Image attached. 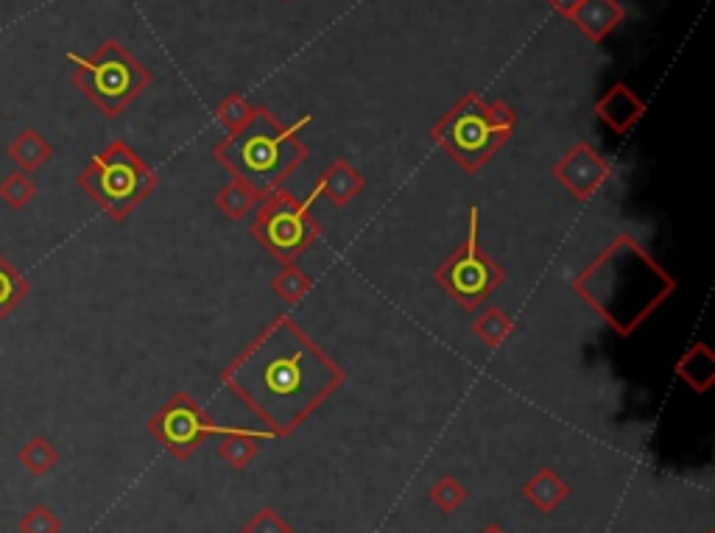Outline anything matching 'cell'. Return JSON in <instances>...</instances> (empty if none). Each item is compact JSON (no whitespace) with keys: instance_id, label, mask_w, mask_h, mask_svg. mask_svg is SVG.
<instances>
[{"instance_id":"cell-7","label":"cell","mask_w":715,"mask_h":533,"mask_svg":"<svg viewBox=\"0 0 715 533\" xmlns=\"http://www.w3.org/2000/svg\"><path fill=\"white\" fill-rule=\"evenodd\" d=\"M252 232L274 257L294 263L319 241L321 226L310 215L308 201H299L297 196L285 193V190H274L261 199Z\"/></svg>"},{"instance_id":"cell-20","label":"cell","mask_w":715,"mask_h":533,"mask_svg":"<svg viewBox=\"0 0 715 533\" xmlns=\"http://www.w3.org/2000/svg\"><path fill=\"white\" fill-rule=\"evenodd\" d=\"M37 196V182L31 179V174L25 170H12V174L0 182V201L9 207V210L20 212L34 201Z\"/></svg>"},{"instance_id":"cell-21","label":"cell","mask_w":715,"mask_h":533,"mask_svg":"<svg viewBox=\"0 0 715 533\" xmlns=\"http://www.w3.org/2000/svg\"><path fill=\"white\" fill-rule=\"evenodd\" d=\"M272 288L277 291V297L283 299L285 304H297L308 297L310 291V277L299 271L294 263H285L283 271L272 279Z\"/></svg>"},{"instance_id":"cell-11","label":"cell","mask_w":715,"mask_h":533,"mask_svg":"<svg viewBox=\"0 0 715 533\" xmlns=\"http://www.w3.org/2000/svg\"><path fill=\"white\" fill-rule=\"evenodd\" d=\"M568 20L582 31L584 37H590L593 43H601V40L609 37V34L624 23L626 9L620 7L618 0H582V3L568 14Z\"/></svg>"},{"instance_id":"cell-28","label":"cell","mask_w":715,"mask_h":533,"mask_svg":"<svg viewBox=\"0 0 715 533\" xmlns=\"http://www.w3.org/2000/svg\"><path fill=\"white\" fill-rule=\"evenodd\" d=\"M546 3L553 9V12H559L562 18H568V14L573 12V9H576L582 0H546Z\"/></svg>"},{"instance_id":"cell-4","label":"cell","mask_w":715,"mask_h":533,"mask_svg":"<svg viewBox=\"0 0 715 533\" xmlns=\"http://www.w3.org/2000/svg\"><path fill=\"white\" fill-rule=\"evenodd\" d=\"M515 126L517 115L509 103L486 101L479 92H470L439 118L431 134L444 154L475 174L504 148L506 140L515 134Z\"/></svg>"},{"instance_id":"cell-16","label":"cell","mask_w":715,"mask_h":533,"mask_svg":"<svg viewBox=\"0 0 715 533\" xmlns=\"http://www.w3.org/2000/svg\"><path fill=\"white\" fill-rule=\"evenodd\" d=\"M31 293L29 279L7 260V255L0 252V322L23 302Z\"/></svg>"},{"instance_id":"cell-9","label":"cell","mask_w":715,"mask_h":533,"mask_svg":"<svg viewBox=\"0 0 715 533\" xmlns=\"http://www.w3.org/2000/svg\"><path fill=\"white\" fill-rule=\"evenodd\" d=\"M148 427L174 455H188L199 444V438L210 436V433H238L235 427H221V424L210 422L190 395H176L152 419Z\"/></svg>"},{"instance_id":"cell-1","label":"cell","mask_w":715,"mask_h":533,"mask_svg":"<svg viewBox=\"0 0 715 533\" xmlns=\"http://www.w3.org/2000/svg\"><path fill=\"white\" fill-rule=\"evenodd\" d=\"M344 380V371L292 322L277 319L224 371V382L277 433L294 431Z\"/></svg>"},{"instance_id":"cell-18","label":"cell","mask_w":715,"mask_h":533,"mask_svg":"<svg viewBox=\"0 0 715 533\" xmlns=\"http://www.w3.org/2000/svg\"><path fill=\"white\" fill-rule=\"evenodd\" d=\"M512 330H515V322H512L509 315H506V310L501 308H486L484 313L475 315L473 322V333L479 335L481 344L490 346V349H497V346L504 344L512 335Z\"/></svg>"},{"instance_id":"cell-26","label":"cell","mask_w":715,"mask_h":533,"mask_svg":"<svg viewBox=\"0 0 715 533\" xmlns=\"http://www.w3.org/2000/svg\"><path fill=\"white\" fill-rule=\"evenodd\" d=\"M437 500L444 506V509H453L455 503L461 500V491L453 480H444V484L437 486Z\"/></svg>"},{"instance_id":"cell-19","label":"cell","mask_w":715,"mask_h":533,"mask_svg":"<svg viewBox=\"0 0 715 533\" xmlns=\"http://www.w3.org/2000/svg\"><path fill=\"white\" fill-rule=\"evenodd\" d=\"M219 210L224 212L227 219L230 221H241L246 219V212H252L257 207V201H261V196L255 193V190L249 188V185L238 182V179H232L230 185H227L224 190L219 193Z\"/></svg>"},{"instance_id":"cell-2","label":"cell","mask_w":715,"mask_h":533,"mask_svg":"<svg viewBox=\"0 0 715 533\" xmlns=\"http://www.w3.org/2000/svg\"><path fill=\"white\" fill-rule=\"evenodd\" d=\"M618 335H631L673 291L671 274L631 235H618L573 282Z\"/></svg>"},{"instance_id":"cell-23","label":"cell","mask_w":715,"mask_h":533,"mask_svg":"<svg viewBox=\"0 0 715 533\" xmlns=\"http://www.w3.org/2000/svg\"><path fill=\"white\" fill-rule=\"evenodd\" d=\"M62 522L48 506H34L20 517V533H59Z\"/></svg>"},{"instance_id":"cell-12","label":"cell","mask_w":715,"mask_h":533,"mask_svg":"<svg viewBox=\"0 0 715 533\" xmlns=\"http://www.w3.org/2000/svg\"><path fill=\"white\" fill-rule=\"evenodd\" d=\"M361 190H364V176L352 168L350 159L341 157L319 176V182H316V188L310 190L308 196V204H314V199H328L330 204L344 207L350 204Z\"/></svg>"},{"instance_id":"cell-8","label":"cell","mask_w":715,"mask_h":533,"mask_svg":"<svg viewBox=\"0 0 715 533\" xmlns=\"http://www.w3.org/2000/svg\"><path fill=\"white\" fill-rule=\"evenodd\" d=\"M437 282L468 310L481 308L490 293L504 282V268L484 255L479 243V207L470 210V235L459 252L437 268Z\"/></svg>"},{"instance_id":"cell-17","label":"cell","mask_w":715,"mask_h":533,"mask_svg":"<svg viewBox=\"0 0 715 533\" xmlns=\"http://www.w3.org/2000/svg\"><path fill=\"white\" fill-rule=\"evenodd\" d=\"M18 458L25 467V473H31L34 478H43V475H48L59 464V449L45 436H34L20 447Z\"/></svg>"},{"instance_id":"cell-6","label":"cell","mask_w":715,"mask_h":533,"mask_svg":"<svg viewBox=\"0 0 715 533\" xmlns=\"http://www.w3.org/2000/svg\"><path fill=\"white\" fill-rule=\"evenodd\" d=\"M74 62V85L90 98L98 112L118 118L152 85V74L118 40H107L92 56L67 54Z\"/></svg>"},{"instance_id":"cell-25","label":"cell","mask_w":715,"mask_h":533,"mask_svg":"<svg viewBox=\"0 0 715 533\" xmlns=\"http://www.w3.org/2000/svg\"><path fill=\"white\" fill-rule=\"evenodd\" d=\"M257 438H261L257 433L241 431L238 433V438H232V442H227L224 447H221V453H224L232 464H243V460L252 458V453H255Z\"/></svg>"},{"instance_id":"cell-22","label":"cell","mask_w":715,"mask_h":533,"mask_svg":"<svg viewBox=\"0 0 715 533\" xmlns=\"http://www.w3.org/2000/svg\"><path fill=\"white\" fill-rule=\"evenodd\" d=\"M216 115H219V123L224 126L227 134H235V132H241L249 121H252V115H255V107H252L246 98L238 96L235 92V96L224 98V101L219 103V112H216Z\"/></svg>"},{"instance_id":"cell-24","label":"cell","mask_w":715,"mask_h":533,"mask_svg":"<svg viewBox=\"0 0 715 533\" xmlns=\"http://www.w3.org/2000/svg\"><path fill=\"white\" fill-rule=\"evenodd\" d=\"M528 495H531V500L537 506H542V509H551L553 503H557L559 497L564 495V486L559 484L557 478H553L551 473L540 475V478L534 480L531 486H528Z\"/></svg>"},{"instance_id":"cell-13","label":"cell","mask_w":715,"mask_h":533,"mask_svg":"<svg viewBox=\"0 0 715 533\" xmlns=\"http://www.w3.org/2000/svg\"><path fill=\"white\" fill-rule=\"evenodd\" d=\"M642 112H646V103L626 85H615L613 90L606 92L604 98H598V103H595L598 121H604L615 134H626L629 129H635V123L640 121Z\"/></svg>"},{"instance_id":"cell-3","label":"cell","mask_w":715,"mask_h":533,"mask_svg":"<svg viewBox=\"0 0 715 533\" xmlns=\"http://www.w3.org/2000/svg\"><path fill=\"white\" fill-rule=\"evenodd\" d=\"M308 123L310 118H302L288 129L266 110H255L241 132L227 134V140L216 146V159L232 170L238 182L249 185L263 199L279 190V185L308 157V148L297 137Z\"/></svg>"},{"instance_id":"cell-5","label":"cell","mask_w":715,"mask_h":533,"mask_svg":"<svg viewBox=\"0 0 715 533\" xmlns=\"http://www.w3.org/2000/svg\"><path fill=\"white\" fill-rule=\"evenodd\" d=\"M79 188L101 207L112 221H127L157 188V174L129 148L123 140H112L79 174Z\"/></svg>"},{"instance_id":"cell-14","label":"cell","mask_w":715,"mask_h":533,"mask_svg":"<svg viewBox=\"0 0 715 533\" xmlns=\"http://www.w3.org/2000/svg\"><path fill=\"white\" fill-rule=\"evenodd\" d=\"M51 154H54V148H51V143L37 129H23V132L9 143V157H12V163L18 165L20 170H25V174H34L37 168H43L51 159Z\"/></svg>"},{"instance_id":"cell-27","label":"cell","mask_w":715,"mask_h":533,"mask_svg":"<svg viewBox=\"0 0 715 533\" xmlns=\"http://www.w3.org/2000/svg\"><path fill=\"white\" fill-rule=\"evenodd\" d=\"M249 533H285V531H283V525H279V522L266 511V517H261V520L252 525V531Z\"/></svg>"},{"instance_id":"cell-15","label":"cell","mask_w":715,"mask_h":533,"mask_svg":"<svg viewBox=\"0 0 715 533\" xmlns=\"http://www.w3.org/2000/svg\"><path fill=\"white\" fill-rule=\"evenodd\" d=\"M676 375L693 388V391H707L715 380V358L707 344H696L685 352V358L676 364Z\"/></svg>"},{"instance_id":"cell-29","label":"cell","mask_w":715,"mask_h":533,"mask_svg":"<svg viewBox=\"0 0 715 533\" xmlns=\"http://www.w3.org/2000/svg\"><path fill=\"white\" fill-rule=\"evenodd\" d=\"M283 3H292V0H283Z\"/></svg>"},{"instance_id":"cell-10","label":"cell","mask_w":715,"mask_h":533,"mask_svg":"<svg viewBox=\"0 0 715 533\" xmlns=\"http://www.w3.org/2000/svg\"><path fill=\"white\" fill-rule=\"evenodd\" d=\"M553 176H557L559 182L576 196L579 201H584L593 199V196L609 182L613 168H609V163H606L590 143H576V146L570 148V152L553 165Z\"/></svg>"}]
</instances>
